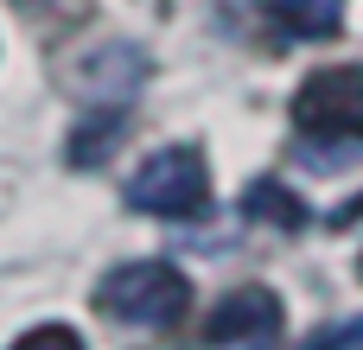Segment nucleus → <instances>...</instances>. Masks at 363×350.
Listing matches in <instances>:
<instances>
[{
	"label": "nucleus",
	"instance_id": "obj_1",
	"mask_svg": "<svg viewBox=\"0 0 363 350\" xmlns=\"http://www.w3.org/2000/svg\"><path fill=\"white\" fill-rule=\"evenodd\" d=\"M96 306L121 325H140V332H172L191 306V281L172 268V261H128L115 274H102L96 287Z\"/></svg>",
	"mask_w": 363,
	"mask_h": 350
},
{
	"label": "nucleus",
	"instance_id": "obj_2",
	"mask_svg": "<svg viewBox=\"0 0 363 350\" xmlns=\"http://www.w3.org/2000/svg\"><path fill=\"white\" fill-rule=\"evenodd\" d=\"M128 204L147 217H198L211 204V166L198 147H166L128 179Z\"/></svg>",
	"mask_w": 363,
	"mask_h": 350
},
{
	"label": "nucleus",
	"instance_id": "obj_3",
	"mask_svg": "<svg viewBox=\"0 0 363 350\" xmlns=\"http://www.w3.org/2000/svg\"><path fill=\"white\" fill-rule=\"evenodd\" d=\"M294 128L313 140H363V64L313 70L294 96Z\"/></svg>",
	"mask_w": 363,
	"mask_h": 350
},
{
	"label": "nucleus",
	"instance_id": "obj_4",
	"mask_svg": "<svg viewBox=\"0 0 363 350\" xmlns=\"http://www.w3.org/2000/svg\"><path fill=\"white\" fill-rule=\"evenodd\" d=\"M281 300L268 293V287H236V293H223L217 300V312L204 319V344L211 350H236V344H274L281 338Z\"/></svg>",
	"mask_w": 363,
	"mask_h": 350
},
{
	"label": "nucleus",
	"instance_id": "obj_5",
	"mask_svg": "<svg viewBox=\"0 0 363 350\" xmlns=\"http://www.w3.org/2000/svg\"><path fill=\"white\" fill-rule=\"evenodd\" d=\"M140 77H147V57H140L134 45H108V51H96V57L83 64V83H89L96 102H128V96L140 89Z\"/></svg>",
	"mask_w": 363,
	"mask_h": 350
},
{
	"label": "nucleus",
	"instance_id": "obj_6",
	"mask_svg": "<svg viewBox=\"0 0 363 350\" xmlns=\"http://www.w3.org/2000/svg\"><path fill=\"white\" fill-rule=\"evenodd\" d=\"M268 13L287 38H332L345 26V0H268Z\"/></svg>",
	"mask_w": 363,
	"mask_h": 350
},
{
	"label": "nucleus",
	"instance_id": "obj_7",
	"mask_svg": "<svg viewBox=\"0 0 363 350\" xmlns=\"http://www.w3.org/2000/svg\"><path fill=\"white\" fill-rule=\"evenodd\" d=\"M242 210H249V217H268V223H281V230H300V223H306V204H300L294 191H281L274 179H255L249 198H242Z\"/></svg>",
	"mask_w": 363,
	"mask_h": 350
},
{
	"label": "nucleus",
	"instance_id": "obj_8",
	"mask_svg": "<svg viewBox=\"0 0 363 350\" xmlns=\"http://www.w3.org/2000/svg\"><path fill=\"white\" fill-rule=\"evenodd\" d=\"M121 121H128V115H121V102H115L96 128L83 121V128H77V140H70V166H102V159H108V147H115V134H121Z\"/></svg>",
	"mask_w": 363,
	"mask_h": 350
},
{
	"label": "nucleus",
	"instance_id": "obj_9",
	"mask_svg": "<svg viewBox=\"0 0 363 350\" xmlns=\"http://www.w3.org/2000/svg\"><path fill=\"white\" fill-rule=\"evenodd\" d=\"M32 26H45V32H70V26H83L89 19V6L96 0H13Z\"/></svg>",
	"mask_w": 363,
	"mask_h": 350
},
{
	"label": "nucleus",
	"instance_id": "obj_10",
	"mask_svg": "<svg viewBox=\"0 0 363 350\" xmlns=\"http://www.w3.org/2000/svg\"><path fill=\"white\" fill-rule=\"evenodd\" d=\"M13 350H83V338L70 325H38V332H26Z\"/></svg>",
	"mask_w": 363,
	"mask_h": 350
},
{
	"label": "nucleus",
	"instance_id": "obj_11",
	"mask_svg": "<svg viewBox=\"0 0 363 350\" xmlns=\"http://www.w3.org/2000/svg\"><path fill=\"white\" fill-rule=\"evenodd\" d=\"M363 344V319L357 325H338V332H319V338H313V350H357Z\"/></svg>",
	"mask_w": 363,
	"mask_h": 350
}]
</instances>
